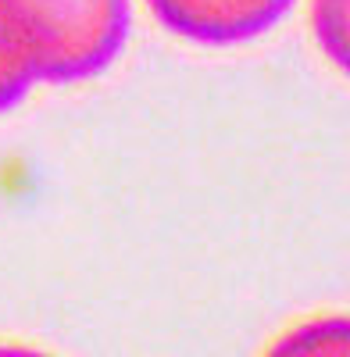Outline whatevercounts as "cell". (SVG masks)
Wrapping results in <instances>:
<instances>
[{
	"instance_id": "6da1fadb",
	"label": "cell",
	"mask_w": 350,
	"mask_h": 357,
	"mask_svg": "<svg viewBox=\"0 0 350 357\" xmlns=\"http://www.w3.org/2000/svg\"><path fill=\"white\" fill-rule=\"evenodd\" d=\"M129 25V0H0V54L33 82L68 86L111 68Z\"/></svg>"
},
{
	"instance_id": "7a4b0ae2",
	"label": "cell",
	"mask_w": 350,
	"mask_h": 357,
	"mask_svg": "<svg viewBox=\"0 0 350 357\" xmlns=\"http://www.w3.org/2000/svg\"><path fill=\"white\" fill-rule=\"evenodd\" d=\"M297 0H147L151 15L190 43L236 47L275 29Z\"/></svg>"
},
{
	"instance_id": "3957f363",
	"label": "cell",
	"mask_w": 350,
	"mask_h": 357,
	"mask_svg": "<svg viewBox=\"0 0 350 357\" xmlns=\"http://www.w3.org/2000/svg\"><path fill=\"white\" fill-rule=\"evenodd\" d=\"M265 357H350V318L326 314L282 333Z\"/></svg>"
},
{
	"instance_id": "277c9868",
	"label": "cell",
	"mask_w": 350,
	"mask_h": 357,
	"mask_svg": "<svg viewBox=\"0 0 350 357\" xmlns=\"http://www.w3.org/2000/svg\"><path fill=\"white\" fill-rule=\"evenodd\" d=\"M311 29L322 54L350 75V0H311Z\"/></svg>"
},
{
	"instance_id": "5b68a950",
	"label": "cell",
	"mask_w": 350,
	"mask_h": 357,
	"mask_svg": "<svg viewBox=\"0 0 350 357\" xmlns=\"http://www.w3.org/2000/svg\"><path fill=\"white\" fill-rule=\"evenodd\" d=\"M29 89H33V75L18 68L8 54H0V114L15 111L29 97Z\"/></svg>"
},
{
	"instance_id": "8992f818",
	"label": "cell",
	"mask_w": 350,
	"mask_h": 357,
	"mask_svg": "<svg viewBox=\"0 0 350 357\" xmlns=\"http://www.w3.org/2000/svg\"><path fill=\"white\" fill-rule=\"evenodd\" d=\"M0 357H50V354L33 350V347H18V343H0Z\"/></svg>"
}]
</instances>
